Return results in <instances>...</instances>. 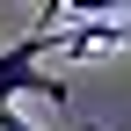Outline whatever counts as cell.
<instances>
[{"label": "cell", "instance_id": "1", "mask_svg": "<svg viewBox=\"0 0 131 131\" xmlns=\"http://www.w3.org/2000/svg\"><path fill=\"white\" fill-rule=\"evenodd\" d=\"M58 22H66V15H58V0H51V7H44V22L0 51V109H15L22 95H44V102H73L66 73H44V58H51V29H58Z\"/></svg>", "mask_w": 131, "mask_h": 131}, {"label": "cell", "instance_id": "3", "mask_svg": "<svg viewBox=\"0 0 131 131\" xmlns=\"http://www.w3.org/2000/svg\"><path fill=\"white\" fill-rule=\"evenodd\" d=\"M88 131H95V124H88Z\"/></svg>", "mask_w": 131, "mask_h": 131}, {"label": "cell", "instance_id": "2", "mask_svg": "<svg viewBox=\"0 0 131 131\" xmlns=\"http://www.w3.org/2000/svg\"><path fill=\"white\" fill-rule=\"evenodd\" d=\"M0 131H37V124H29L22 109H0Z\"/></svg>", "mask_w": 131, "mask_h": 131}]
</instances>
